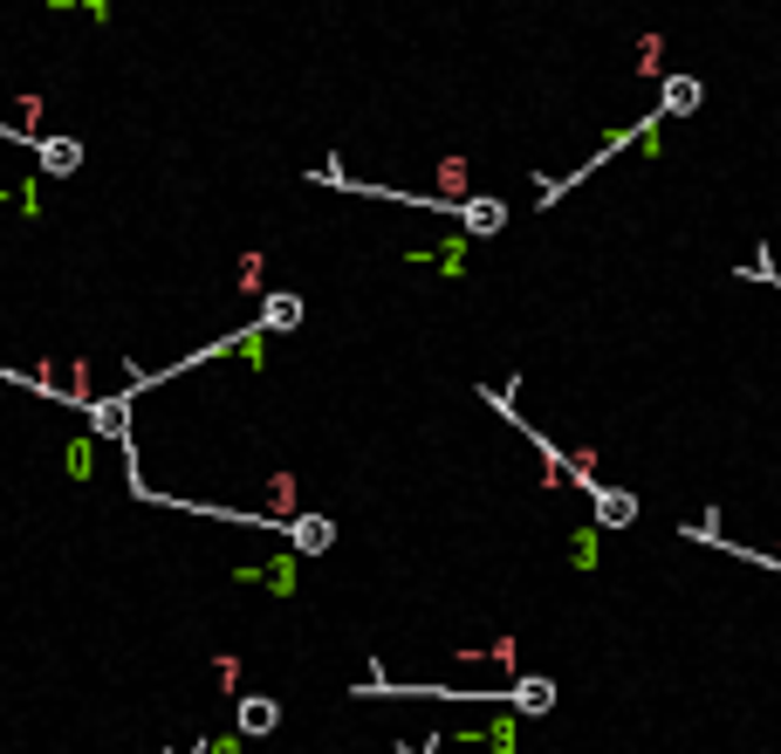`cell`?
<instances>
[{
  "instance_id": "cell-1",
  "label": "cell",
  "mask_w": 781,
  "mask_h": 754,
  "mask_svg": "<svg viewBox=\"0 0 781 754\" xmlns=\"http://www.w3.org/2000/svg\"><path fill=\"white\" fill-rule=\"evenodd\" d=\"M699 103H707V83H699V76H665V83H658V110L665 117H692Z\"/></svg>"
},
{
  "instance_id": "cell-2",
  "label": "cell",
  "mask_w": 781,
  "mask_h": 754,
  "mask_svg": "<svg viewBox=\"0 0 781 754\" xmlns=\"http://www.w3.org/2000/svg\"><path fill=\"white\" fill-rule=\"evenodd\" d=\"M82 412H90V425L110 432V440H131V391H117V399H90Z\"/></svg>"
},
{
  "instance_id": "cell-3",
  "label": "cell",
  "mask_w": 781,
  "mask_h": 754,
  "mask_svg": "<svg viewBox=\"0 0 781 754\" xmlns=\"http://www.w3.org/2000/svg\"><path fill=\"white\" fill-rule=\"evenodd\" d=\"M508 227V200H460V233H473V241H487V233Z\"/></svg>"
},
{
  "instance_id": "cell-4",
  "label": "cell",
  "mask_w": 781,
  "mask_h": 754,
  "mask_svg": "<svg viewBox=\"0 0 781 754\" xmlns=\"http://www.w3.org/2000/svg\"><path fill=\"white\" fill-rule=\"evenodd\" d=\"M34 165L49 172V179H69L82 165V144L76 138H34Z\"/></svg>"
},
{
  "instance_id": "cell-5",
  "label": "cell",
  "mask_w": 781,
  "mask_h": 754,
  "mask_svg": "<svg viewBox=\"0 0 781 754\" xmlns=\"http://www.w3.org/2000/svg\"><path fill=\"white\" fill-rule=\"evenodd\" d=\"M281 535H288V542H296L302 555H322L329 542H337V522H329V514H296V522H288Z\"/></svg>"
},
{
  "instance_id": "cell-6",
  "label": "cell",
  "mask_w": 781,
  "mask_h": 754,
  "mask_svg": "<svg viewBox=\"0 0 781 754\" xmlns=\"http://www.w3.org/2000/svg\"><path fill=\"white\" fill-rule=\"evenodd\" d=\"M597 494V529H631L638 522V494L624 487H590Z\"/></svg>"
},
{
  "instance_id": "cell-7",
  "label": "cell",
  "mask_w": 781,
  "mask_h": 754,
  "mask_svg": "<svg viewBox=\"0 0 781 754\" xmlns=\"http://www.w3.org/2000/svg\"><path fill=\"white\" fill-rule=\"evenodd\" d=\"M501 700H508L514 713H549V706H555V680H542V672H534V680H514Z\"/></svg>"
},
{
  "instance_id": "cell-8",
  "label": "cell",
  "mask_w": 781,
  "mask_h": 754,
  "mask_svg": "<svg viewBox=\"0 0 781 754\" xmlns=\"http://www.w3.org/2000/svg\"><path fill=\"white\" fill-rule=\"evenodd\" d=\"M302 315H309V309H302V295H268L254 323H261V330H302Z\"/></svg>"
},
{
  "instance_id": "cell-9",
  "label": "cell",
  "mask_w": 781,
  "mask_h": 754,
  "mask_svg": "<svg viewBox=\"0 0 781 754\" xmlns=\"http://www.w3.org/2000/svg\"><path fill=\"white\" fill-rule=\"evenodd\" d=\"M274 727H281L274 700H240V734H274Z\"/></svg>"
},
{
  "instance_id": "cell-10",
  "label": "cell",
  "mask_w": 781,
  "mask_h": 754,
  "mask_svg": "<svg viewBox=\"0 0 781 754\" xmlns=\"http://www.w3.org/2000/svg\"><path fill=\"white\" fill-rule=\"evenodd\" d=\"M439 185H445V200H460V185H467V158H445V165H439Z\"/></svg>"
}]
</instances>
